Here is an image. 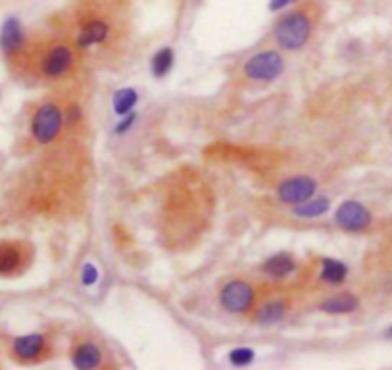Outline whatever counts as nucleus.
<instances>
[{"instance_id": "f257e3e1", "label": "nucleus", "mask_w": 392, "mask_h": 370, "mask_svg": "<svg viewBox=\"0 0 392 370\" xmlns=\"http://www.w3.org/2000/svg\"><path fill=\"white\" fill-rule=\"evenodd\" d=\"M319 16H321V6L316 0L302 2L296 8L289 10L273 25V41L277 46L289 52L306 46L316 29Z\"/></svg>"}, {"instance_id": "f03ea898", "label": "nucleus", "mask_w": 392, "mask_h": 370, "mask_svg": "<svg viewBox=\"0 0 392 370\" xmlns=\"http://www.w3.org/2000/svg\"><path fill=\"white\" fill-rule=\"evenodd\" d=\"M258 299V292L248 280L233 279L223 284L219 292V303L231 315H248Z\"/></svg>"}, {"instance_id": "7ed1b4c3", "label": "nucleus", "mask_w": 392, "mask_h": 370, "mask_svg": "<svg viewBox=\"0 0 392 370\" xmlns=\"http://www.w3.org/2000/svg\"><path fill=\"white\" fill-rule=\"evenodd\" d=\"M284 60L277 50H264L246 60L242 73L248 81L269 82L283 73Z\"/></svg>"}, {"instance_id": "20e7f679", "label": "nucleus", "mask_w": 392, "mask_h": 370, "mask_svg": "<svg viewBox=\"0 0 392 370\" xmlns=\"http://www.w3.org/2000/svg\"><path fill=\"white\" fill-rule=\"evenodd\" d=\"M64 116L56 104H42L31 119V134L39 144H51L62 131Z\"/></svg>"}, {"instance_id": "39448f33", "label": "nucleus", "mask_w": 392, "mask_h": 370, "mask_svg": "<svg viewBox=\"0 0 392 370\" xmlns=\"http://www.w3.org/2000/svg\"><path fill=\"white\" fill-rule=\"evenodd\" d=\"M74 62H76V52L71 49V44L56 42L42 54L39 69H41L42 77H46V79H60L69 73V69L74 67Z\"/></svg>"}, {"instance_id": "423d86ee", "label": "nucleus", "mask_w": 392, "mask_h": 370, "mask_svg": "<svg viewBox=\"0 0 392 370\" xmlns=\"http://www.w3.org/2000/svg\"><path fill=\"white\" fill-rule=\"evenodd\" d=\"M317 181L312 177H292L279 184L277 197L284 206H300L306 200L316 196Z\"/></svg>"}, {"instance_id": "0eeeda50", "label": "nucleus", "mask_w": 392, "mask_h": 370, "mask_svg": "<svg viewBox=\"0 0 392 370\" xmlns=\"http://www.w3.org/2000/svg\"><path fill=\"white\" fill-rule=\"evenodd\" d=\"M12 353L19 362H37L51 353V344L46 334L35 332V334H26L17 336L12 344Z\"/></svg>"}, {"instance_id": "6e6552de", "label": "nucleus", "mask_w": 392, "mask_h": 370, "mask_svg": "<svg viewBox=\"0 0 392 370\" xmlns=\"http://www.w3.org/2000/svg\"><path fill=\"white\" fill-rule=\"evenodd\" d=\"M334 222L348 232L366 231L371 222V213L366 206H361L359 202H342L341 206L334 211Z\"/></svg>"}, {"instance_id": "1a4fd4ad", "label": "nucleus", "mask_w": 392, "mask_h": 370, "mask_svg": "<svg viewBox=\"0 0 392 370\" xmlns=\"http://www.w3.org/2000/svg\"><path fill=\"white\" fill-rule=\"evenodd\" d=\"M287 311H289V297L283 296V294H271V296L256 299L252 315H254V321L258 324L269 326V324L283 321Z\"/></svg>"}, {"instance_id": "9d476101", "label": "nucleus", "mask_w": 392, "mask_h": 370, "mask_svg": "<svg viewBox=\"0 0 392 370\" xmlns=\"http://www.w3.org/2000/svg\"><path fill=\"white\" fill-rule=\"evenodd\" d=\"M71 362L79 370L101 369L104 364V349L94 340L81 337L71 347Z\"/></svg>"}, {"instance_id": "9b49d317", "label": "nucleus", "mask_w": 392, "mask_h": 370, "mask_svg": "<svg viewBox=\"0 0 392 370\" xmlns=\"http://www.w3.org/2000/svg\"><path fill=\"white\" fill-rule=\"evenodd\" d=\"M24 46H26L24 27H22V24L17 21L16 17H8L2 25V31H0V49H2L4 54L14 56Z\"/></svg>"}, {"instance_id": "f8f14e48", "label": "nucleus", "mask_w": 392, "mask_h": 370, "mask_svg": "<svg viewBox=\"0 0 392 370\" xmlns=\"http://www.w3.org/2000/svg\"><path fill=\"white\" fill-rule=\"evenodd\" d=\"M26 263V252L16 242H0V274H16Z\"/></svg>"}, {"instance_id": "ddd939ff", "label": "nucleus", "mask_w": 392, "mask_h": 370, "mask_svg": "<svg viewBox=\"0 0 392 370\" xmlns=\"http://www.w3.org/2000/svg\"><path fill=\"white\" fill-rule=\"evenodd\" d=\"M262 269L271 279H284L296 269V261H294V257L291 254H277L273 257H269Z\"/></svg>"}, {"instance_id": "4468645a", "label": "nucleus", "mask_w": 392, "mask_h": 370, "mask_svg": "<svg viewBox=\"0 0 392 370\" xmlns=\"http://www.w3.org/2000/svg\"><path fill=\"white\" fill-rule=\"evenodd\" d=\"M358 297H354L352 294H339V296L327 297L323 303L319 305V309L329 315H346L358 309Z\"/></svg>"}, {"instance_id": "2eb2a0df", "label": "nucleus", "mask_w": 392, "mask_h": 370, "mask_svg": "<svg viewBox=\"0 0 392 370\" xmlns=\"http://www.w3.org/2000/svg\"><path fill=\"white\" fill-rule=\"evenodd\" d=\"M329 207H331L329 197H309L300 206H294V215L300 217V219H316V217L325 215L329 211Z\"/></svg>"}, {"instance_id": "dca6fc26", "label": "nucleus", "mask_w": 392, "mask_h": 370, "mask_svg": "<svg viewBox=\"0 0 392 370\" xmlns=\"http://www.w3.org/2000/svg\"><path fill=\"white\" fill-rule=\"evenodd\" d=\"M348 276V267L336 261V259H321V271H319V279L329 284H341L344 279Z\"/></svg>"}, {"instance_id": "f3484780", "label": "nucleus", "mask_w": 392, "mask_h": 370, "mask_svg": "<svg viewBox=\"0 0 392 370\" xmlns=\"http://www.w3.org/2000/svg\"><path fill=\"white\" fill-rule=\"evenodd\" d=\"M137 91L135 89H121L116 92L114 96V109H116L117 116H127L137 104Z\"/></svg>"}, {"instance_id": "a211bd4d", "label": "nucleus", "mask_w": 392, "mask_h": 370, "mask_svg": "<svg viewBox=\"0 0 392 370\" xmlns=\"http://www.w3.org/2000/svg\"><path fill=\"white\" fill-rule=\"evenodd\" d=\"M171 66H173V52H171V49L158 50L151 62L152 73L156 77H164L171 69Z\"/></svg>"}, {"instance_id": "6ab92c4d", "label": "nucleus", "mask_w": 392, "mask_h": 370, "mask_svg": "<svg viewBox=\"0 0 392 370\" xmlns=\"http://www.w3.org/2000/svg\"><path fill=\"white\" fill-rule=\"evenodd\" d=\"M229 361H231V364H235V367H246V364H250V362L254 361V351L248 349V347L233 349V351L229 353Z\"/></svg>"}, {"instance_id": "aec40b11", "label": "nucleus", "mask_w": 392, "mask_h": 370, "mask_svg": "<svg viewBox=\"0 0 392 370\" xmlns=\"http://www.w3.org/2000/svg\"><path fill=\"white\" fill-rule=\"evenodd\" d=\"M83 282L85 284H92L94 280H96V276H99V272H96V269L92 267V265H87L85 267V271H83Z\"/></svg>"}, {"instance_id": "412c9836", "label": "nucleus", "mask_w": 392, "mask_h": 370, "mask_svg": "<svg viewBox=\"0 0 392 370\" xmlns=\"http://www.w3.org/2000/svg\"><path fill=\"white\" fill-rule=\"evenodd\" d=\"M294 2H298V0H271L269 8L273 10V12H279V10L287 8V6H291Z\"/></svg>"}, {"instance_id": "4be33fe9", "label": "nucleus", "mask_w": 392, "mask_h": 370, "mask_svg": "<svg viewBox=\"0 0 392 370\" xmlns=\"http://www.w3.org/2000/svg\"><path fill=\"white\" fill-rule=\"evenodd\" d=\"M135 121V116L133 114H129V116L126 117V121H123V125H119V127H117V132H123L127 129V127H131V123H133Z\"/></svg>"}, {"instance_id": "5701e85b", "label": "nucleus", "mask_w": 392, "mask_h": 370, "mask_svg": "<svg viewBox=\"0 0 392 370\" xmlns=\"http://www.w3.org/2000/svg\"><path fill=\"white\" fill-rule=\"evenodd\" d=\"M386 336L392 337V326H391V328H389V332H386Z\"/></svg>"}]
</instances>
